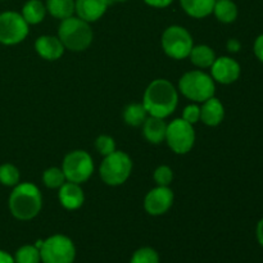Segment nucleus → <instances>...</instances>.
Instances as JSON below:
<instances>
[{"instance_id": "obj_1", "label": "nucleus", "mask_w": 263, "mask_h": 263, "mask_svg": "<svg viewBox=\"0 0 263 263\" xmlns=\"http://www.w3.org/2000/svg\"><path fill=\"white\" fill-rule=\"evenodd\" d=\"M179 103V94L172 82L164 79H157L146 87L143 98V105L149 116L166 118L175 112Z\"/></svg>"}, {"instance_id": "obj_2", "label": "nucleus", "mask_w": 263, "mask_h": 263, "mask_svg": "<svg viewBox=\"0 0 263 263\" xmlns=\"http://www.w3.org/2000/svg\"><path fill=\"white\" fill-rule=\"evenodd\" d=\"M9 211L20 221H30L40 213L43 207V197L32 182H21L13 187L8 200Z\"/></svg>"}, {"instance_id": "obj_3", "label": "nucleus", "mask_w": 263, "mask_h": 263, "mask_svg": "<svg viewBox=\"0 0 263 263\" xmlns=\"http://www.w3.org/2000/svg\"><path fill=\"white\" fill-rule=\"evenodd\" d=\"M58 37L66 49L71 51H84L92 43V30L89 22L72 15L61 22Z\"/></svg>"}, {"instance_id": "obj_4", "label": "nucleus", "mask_w": 263, "mask_h": 263, "mask_svg": "<svg viewBox=\"0 0 263 263\" xmlns=\"http://www.w3.org/2000/svg\"><path fill=\"white\" fill-rule=\"evenodd\" d=\"M179 90L187 99L197 103H203L210 98L215 97V80L212 79V76L199 71V69L190 71L180 79Z\"/></svg>"}, {"instance_id": "obj_5", "label": "nucleus", "mask_w": 263, "mask_h": 263, "mask_svg": "<svg viewBox=\"0 0 263 263\" xmlns=\"http://www.w3.org/2000/svg\"><path fill=\"white\" fill-rule=\"evenodd\" d=\"M133 171V161L130 156L122 151H115L105 156L100 163V179L109 186H118L127 181Z\"/></svg>"}, {"instance_id": "obj_6", "label": "nucleus", "mask_w": 263, "mask_h": 263, "mask_svg": "<svg viewBox=\"0 0 263 263\" xmlns=\"http://www.w3.org/2000/svg\"><path fill=\"white\" fill-rule=\"evenodd\" d=\"M40 257L43 263H73L76 247L68 236L55 234L43 240Z\"/></svg>"}, {"instance_id": "obj_7", "label": "nucleus", "mask_w": 263, "mask_h": 263, "mask_svg": "<svg viewBox=\"0 0 263 263\" xmlns=\"http://www.w3.org/2000/svg\"><path fill=\"white\" fill-rule=\"evenodd\" d=\"M194 43L186 28L181 26H170L162 35V48L172 59H185L189 57Z\"/></svg>"}, {"instance_id": "obj_8", "label": "nucleus", "mask_w": 263, "mask_h": 263, "mask_svg": "<svg viewBox=\"0 0 263 263\" xmlns=\"http://www.w3.org/2000/svg\"><path fill=\"white\" fill-rule=\"evenodd\" d=\"M62 171L64 172L67 181L80 185L91 177L94 172V162L87 152L73 151L64 157Z\"/></svg>"}, {"instance_id": "obj_9", "label": "nucleus", "mask_w": 263, "mask_h": 263, "mask_svg": "<svg viewBox=\"0 0 263 263\" xmlns=\"http://www.w3.org/2000/svg\"><path fill=\"white\" fill-rule=\"evenodd\" d=\"M164 140L176 154L189 153L195 143L194 127L182 118H176L167 125Z\"/></svg>"}, {"instance_id": "obj_10", "label": "nucleus", "mask_w": 263, "mask_h": 263, "mask_svg": "<svg viewBox=\"0 0 263 263\" xmlns=\"http://www.w3.org/2000/svg\"><path fill=\"white\" fill-rule=\"evenodd\" d=\"M28 23L21 13L8 10L0 13V44L17 45L28 35Z\"/></svg>"}, {"instance_id": "obj_11", "label": "nucleus", "mask_w": 263, "mask_h": 263, "mask_svg": "<svg viewBox=\"0 0 263 263\" xmlns=\"http://www.w3.org/2000/svg\"><path fill=\"white\" fill-rule=\"evenodd\" d=\"M174 204V192L168 186H157L146 194L144 208L151 216H162Z\"/></svg>"}, {"instance_id": "obj_12", "label": "nucleus", "mask_w": 263, "mask_h": 263, "mask_svg": "<svg viewBox=\"0 0 263 263\" xmlns=\"http://www.w3.org/2000/svg\"><path fill=\"white\" fill-rule=\"evenodd\" d=\"M240 64L230 57L216 58L211 66V76L216 82L223 85H230L240 77Z\"/></svg>"}, {"instance_id": "obj_13", "label": "nucleus", "mask_w": 263, "mask_h": 263, "mask_svg": "<svg viewBox=\"0 0 263 263\" xmlns=\"http://www.w3.org/2000/svg\"><path fill=\"white\" fill-rule=\"evenodd\" d=\"M109 4L110 0H74V13L79 18L91 23L104 15Z\"/></svg>"}, {"instance_id": "obj_14", "label": "nucleus", "mask_w": 263, "mask_h": 263, "mask_svg": "<svg viewBox=\"0 0 263 263\" xmlns=\"http://www.w3.org/2000/svg\"><path fill=\"white\" fill-rule=\"evenodd\" d=\"M35 50L43 59L53 62L63 55L66 48L57 36L43 35L36 39Z\"/></svg>"}, {"instance_id": "obj_15", "label": "nucleus", "mask_w": 263, "mask_h": 263, "mask_svg": "<svg viewBox=\"0 0 263 263\" xmlns=\"http://www.w3.org/2000/svg\"><path fill=\"white\" fill-rule=\"evenodd\" d=\"M58 198L61 204L68 211L79 210L85 202V195L81 186L69 181H66L59 187Z\"/></svg>"}, {"instance_id": "obj_16", "label": "nucleus", "mask_w": 263, "mask_h": 263, "mask_svg": "<svg viewBox=\"0 0 263 263\" xmlns=\"http://www.w3.org/2000/svg\"><path fill=\"white\" fill-rule=\"evenodd\" d=\"M223 118H225V108L220 99L212 97L203 102V105L200 107V121L204 125L215 127L222 122Z\"/></svg>"}, {"instance_id": "obj_17", "label": "nucleus", "mask_w": 263, "mask_h": 263, "mask_svg": "<svg viewBox=\"0 0 263 263\" xmlns=\"http://www.w3.org/2000/svg\"><path fill=\"white\" fill-rule=\"evenodd\" d=\"M167 123L163 118L149 116L143 123V134L146 140L152 144H159L166 139Z\"/></svg>"}, {"instance_id": "obj_18", "label": "nucleus", "mask_w": 263, "mask_h": 263, "mask_svg": "<svg viewBox=\"0 0 263 263\" xmlns=\"http://www.w3.org/2000/svg\"><path fill=\"white\" fill-rule=\"evenodd\" d=\"M216 0H180L181 8L193 18H204L213 13Z\"/></svg>"}, {"instance_id": "obj_19", "label": "nucleus", "mask_w": 263, "mask_h": 263, "mask_svg": "<svg viewBox=\"0 0 263 263\" xmlns=\"http://www.w3.org/2000/svg\"><path fill=\"white\" fill-rule=\"evenodd\" d=\"M21 14L28 25H37L45 18L46 7L41 0H28L23 5Z\"/></svg>"}, {"instance_id": "obj_20", "label": "nucleus", "mask_w": 263, "mask_h": 263, "mask_svg": "<svg viewBox=\"0 0 263 263\" xmlns=\"http://www.w3.org/2000/svg\"><path fill=\"white\" fill-rule=\"evenodd\" d=\"M189 58L198 68H211L213 62L216 61V54L208 45H197L193 46Z\"/></svg>"}, {"instance_id": "obj_21", "label": "nucleus", "mask_w": 263, "mask_h": 263, "mask_svg": "<svg viewBox=\"0 0 263 263\" xmlns=\"http://www.w3.org/2000/svg\"><path fill=\"white\" fill-rule=\"evenodd\" d=\"M46 12L57 20H66L74 14V0H46Z\"/></svg>"}, {"instance_id": "obj_22", "label": "nucleus", "mask_w": 263, "mask_h": 263, "mask_svg": "<svg viewBox=\"0 0 263 263\" xmlns=\"http://www.w3.org/2000/svg\"><path fill=\"white\" fill-rule=\"evenodd\" d=\"M213 14L220 22L233 23L238 18V7L233 0H216Z\"/></svg>"}, {"instance_id": "obj_23", "label": "nucleus", "mask_w": 263, "mask_h": 263, "mask_svg": "<svg viewBox=\"0 0 263 263\" xmlns=\"http://www.w3.org/2000/svg\"><path fill=\"white\" fill-rule=\"evenodd\" d=\"M148 112L144 108L143 103H133V104H128L127 107L123 110V120L131 127H139V126L143 125L145 122V120L148 118Z\"/></svg>"}, {"instance_id": "obj_24", "label": "nucleus", "mask_w": 263, "mask_h": 263, "mask_svg": "<svg viewBox=\"0 0 263 263\" xmlns=\"http://www.w3.org/2000/svg\"><path fill=\"white\" fill-rule=\"evenodd\" d=\"M13 257H14L15 263H41L40 249L30 244L18 248Z\"/></svg>"}, {"instance_id": "obj_25", "label": "nucleus", "mask_w": 263, "mask_h": 263, "mask_svg": "<svg viewBox=\"0 0 263 263\" xmlns=\"http://www.w3.org/2000/svg\"><path fill=\"white\" fill-rule=\"evenodd\" d=\"M21 175L17 167L12 163H4L0 166V184L4 186L14 187L20 184Z\"/></svg>"}, {"instance_id": "obj_26", "label": "nucleus", "mask_w": 263, "mask_h": 263, "mask_svg": "<svg viewBox=\"0 0 263 263\" xmlns=\"http://www.w3.org/2000/svg\"><path fill=\"white\" fill-rule=\"evenodd\" d=\"M43 181L45 184V186L49 187V189H59L67 181V179L64 176V172L62 171V168L50 167V168L44 171Z\"/></svg>"}, {"instance_id": "obj_27", "label": "nucleus", "mask_w": 263, "mask_h": 263, "mask_svg": "<svg viewBox=\"0 0 263 263\" xmlns=\"http://www.w3.org/2000/svg\"><path fill=\"white\" fill-rule=\"evenodd\" d=\"M130 263H159V254L151 247H143L134 252Z\"/></svg>"}, {"instance_id": "obj_28", "label": "nucleus", "mask_w": 263, "mask_h": 263, "mask_svg": "<svg viewBox=\"0 0 263 263\" xmlns=\"http://www.w3.org/2000/svg\"><path fill=\"white\" fill-rule=\"evenodd\" d=\"M95 148L102 156H109L110 153L116 151L115 139L108 135L98 136L97 140H95Z\"/></svg>"}, {"instance_id": "obj_29", "label": "nucleus", "mask_w": 263, "mask_h": 263, "mask_svg": "<svg viewBox=\"0 0 263 263\" xmlns=\"http://www.w3.org/2000/svg\"><path fill=\"white\" fill-rule=\"evenodd\" d=\"M174 180V172L168 166H159L154 171V181L158 186H168Z\"/></svg>"}, {"instance_id": "obj_30", "label": "nucleus", "mask_w": 263, "mask_h": 263, "mask_svg": "<svg viewBox=\"0 0 263 263\" xmlns=\"http://www.w3.org/2000/svg\"><path fill=\"white\" fill-rule=\"evenodd\" d=\"M182 120L192 125L197 123L200 120V107H198L197 104H190L185 107L184 112H182Z\"/></svg>"}, {"instance_id": "obj_31", "label": "nucleus", "mask_w": 263, "mask_h": 263, "mask_svg": "<svg viewBox=\"0 0 263 263\" xmlns=\"http://www.w3.org/2000/svg\"><path fill=\"white\" fill-rule=\"evenodd\" d=\"M253 50H254V54H256V57L258 58V61L263 63V33L254 40Z\"/></svg>"}, {"instance_id": "obj_32", "label": "nucleus", "mask_w": 263, "mask_h": 263, "mask_svg": "<svg viewBox=\"0 0 263 263\" xmlns=\"http://www.w3.org/2000/svg\"><path fill=\"white\" fill-rule=\"evenodd\" d=\"M172 2L174 0H144L145 4L153 8H167L168 5L172 4Z\"/></svg>"}, {"instance_id": "obj_33", "label": "nucleus", "mask_w": 263, "mask_h": 263, "mask_svg": "<svg viewBox=\"0 0 263 263\" xmlns=\"http://www.w3.org/2000/svg\"><path fill=\"white\" fill-rule=\"evenodd\" d=\"M256 236H257V241H258L259 246L263 248V218L258 221L256 228Z\"/></svg>"}, {"instance_id": "obj_34", "label": "nucleus", "mask_w": 263, "mask_h": 263, "mask_svg": "<svg viewBox=\"0 0 263 263\" xmlns=\"http://www.w3.org/2000/svg\"><path fill=\"white\" fill-rule=\"evenodd\" d=\"M0 263H15L14 257L8 253V252L0 249Z\"/></svg>"}, {"instance_id": "obj_35", "label": "nucleus", "mask_w": 263, "mask_h": 263, "mask_svg": "<svg viewBox=\"0 0 263 263\" xmlns=\"http://www.w3.org/2000/svg\"><path fill=\"white\" fill-rule=\"evenodd\" d=\"M240 43H239L236 39H231V40H229L228 43V49L230 51H233V53H236V51L240 50Z\"/></svg>"}, {"instance_id": "obj_36", "label": "nucleus", "mask_w": 263, "mask_h": 263, "mask_svg": "<svg viewBox=\"0 0 263 263\" xmlns=\"http://www.w3.org/2000/svg\"><path fill=\"white\" fill-rule=\"evenodd\" d=\"M116 2V3H123V2H127V0H110V3Z\"/></svg>"}]
</instances>
